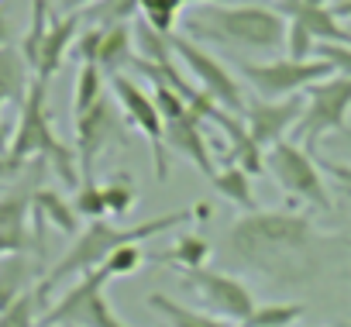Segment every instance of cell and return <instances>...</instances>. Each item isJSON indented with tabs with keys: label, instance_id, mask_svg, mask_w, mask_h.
<instances>
[{
	"label": "cell",
	"instance_id": "obj_30",
	"mask_svg": "<svg viewBox=\"0 0 351 327\" xmlns=\"http://www.w3.org/2000/svg\"><path fill=\"white\" fill-rule=\"evenodd\" d=\"M49 18H52L49 0H35V4H32V28H28V35L21 38V56H25V62H28L32 73H35V62H38V49H42V38H45Z\"/></svg>",
	"mask_w": 351,
	"mask_h": 327
},
{
	"label": "cell",
	"instance_id": "obj_37",
	"mask_svg": "<svg viewBox=\"0 0 351 327\" xmlns=\"http://www.w3.org/2000/svg\"><path fill=\"white\" fill-rule=\"evenodd\" d=\"M21 173H25V166H21V162H18V158H11L8 152H0V186L14 183Z\"/></svg>",
	"mask_w": 351,
	"mask_h": 327
},
{
	"label": "cell",
	"instance_id": "obj_14",
	"mask_svg": "<svg viewBox=\"0 0 351 327\" xmlns=\"http://www.w3.org/2000/svg\"><path fill=\"white\" fill-rule=\"evenodd\" d=\"M300 117H303V93L289 100H258L245 107V128L255 138V145L265 152L286 141V134L296 128Z\"/></svg>",
	"mask_w": 351,
	"mask_h": 327
},
{
	"label": "cell",
	"instance_id": "obj_15",
	"mask_svg": "<svg viewBox=\"0 0 351 327\" xmlns=\"http://www.w3.org/2000/svg\"><path fill=\"white\" fill-rule=\"evenodd\" d=\"M204 124H207V121H204L200 114H193V110L165 121V148L176 152V155H186L204 176H214L217 169H214V155H210Z\"/></svg>",
	"mask_w": 351,
	"mask_h": 327
},
{
	"label": "cell",
	"instance_id": "obj_41",
	"mask_svg": "<svg viewBox=\"0 0 351 327\" xmlns=\"http://www.w3.org/2000/svg\"><path fill=\"white\" fill-rule=\"evenodd\" d=\"M183 4H197V8H210V4H238V0H183Z\"/></svg>",
	"mask_w": 351,
	"mask_h": 327
},
{
	"label": "cell",
	"instance_id": "obj_23",
	"mask_svg": "<svg viewBox=\"0 0 351 327\" xmlns=\"http://www.w3.org/2000/svg\"><path fill=\"white\" fill-rule=\"evenodd\" d=\"M210 258V241L200 238V234H180L172 238V245L158 255H152L155 265H176L183 272H193V269H204Z\"/></svg>",
	"mask_w": 351,
	"mask_h": 327
},
{
	"label": "cell",
	"instance_id": "obj_5",
	"mask_svg": "<svg viewBox=\"0 0 351 327\" xmlns=\"http://www.w3.org/2000/svg\"><path fill=\"white\" fill-rule=\"evenodd\" d=\"M265 173L276 180V186L282 193H289L293 200L313 207V210H324L330 214L334 210V200H330V190L324 183V173L317 166V155H310L303 145H296L293 138L272 145L265 152Z\"/></svg>",
	"mask_w": 351,
	"mask_h": 327
},
{
	"label": "cell",
	"instance_id": "obj_2",
	"mask_svg": "<svg viewBox=\"0 0 351 327\" xmlns=\"http://www.w3.org/2000/svg\"><path fill=\"white\" fill-rule=\"evenodd\" d=\"M286 28L289 21L279 11L255 4H210L183 18V35L193 42H210L221 49H241L262 56H272L286 45Z\"/></svg>",
	"mask_w": 351,
	"mask_h": 327
},
{
	"label": "cell",
	"instance_id": "obj_44",
	"mask_svg": "<svg viewBox=\"0 0 351 327\" xmlns=\"http://www.w3.org/2000/svg\"><path fill=\"white\" fill-rule=\"evenodd\" d=\"M231 327H248V324H231Z\"/></svg>",
	"mask_w": 351,
	"mask_h": 327
},
{
	"label": "cell",
	"instance_id": "obj_9",
	"mask_svg": "<svg viewBox=\"0 0 351 327\" xmlns=\"http://www.w3.org/2000/svg\"><path fill=\"white\" fill-rule=\"evenodd\" d=\"M172 52H176V59H180V62H186V69L197 80V86H200L204 97H210L217 107L245 117V107H248L245 90H241L238 76L214 52H207L200 42H193L186 35H172Z\"/></svg>",
	"mask_w": 351,
	"mask_h": 327
},
{
	"label": "cell",
	"instance_id": "obj_33",
	"mask_svg": "<svg viewBox=\"0 0 351 327\" xmlns=\"http://www.w3.org/2000/svg\"><path fill=\"white\" fill-rule=\"evenodd\" d=\"M73 210L80 217H86V221H107L110 214H107V204H104V186L93 183V180L80 183L76 197H73Z\"/></svg>",
	"mask_w": 351,
	"mask_h": 327
},
{
	"label": "cell",
	"instance_id": "obj_3",
	"mask_svg": "<svg viewBox=\"0 0 351 327\" xmlns=\"http://www.w3.org/2000/svg\"><path fill=\"white\" fill-rule=\"evenodd\" d=\"M193 217H197V207L169 210V214H162V217H152V221H141V224H131V228H117V224H110V221H90V224L73 238L69 252H66V255H62L45 276H42L38 293L49 296L62 279H69V276L80 279V276L100 269L104 258H107L114 248H121V245H141V241L158 238V234H165V231H172V228L190 224Z\"/></svg>",
	"mask_w": 351,
	"mask_h": 327
},
{
	"label": "cell",
	"instance_id": "obj_16",
	"mask_svg": "<svg viewBox=\"0 0 351 327\" xmlns=\"http://www.w3.org/2000/svg\"><path fill=\"white\" fill-rule=\"evenodd\" d=\"M83 32V18L80 14H66V18H49V28H45V38H42V49H38V62H35V80L49 86V80L59 73V66L66 62V56L73 52L76 38Z\"/></svg>",
	"mask_w": 351,
	"mask_h": 327
},
{
	"label": "cell",
	"instance_id": "obj_29",
	"mask_svg": "<svg viewBox=\"0 0 351 327\" xmlns=\"http://www.w3.org/2000/svg\"><path fill=\"white\" fill-rule=\"evenodd\" d=\"M42 303H45V296L35 286L32 293H25L21 300H14L4 313H0V327H42V317H45Z\"/></svg>",
	"mask_w": 351,
	"mask_h": 327
},
{
	"label": "cell",
	"instance_id": "obj_4",
	"mask_svg": "<svg viewBox=\"0 0 351 327\" xmlns=\"http://www.w3.org/2000/svg\"><path fill=\"white\" fill-rule=\"evenodd\" d=\"M49 86L32 80V90L21 104V114H18V124H14V134L8 141V155L18 158L21 166L28 162H45V166L56 169V176L66 183V186H80V166H76V152L59 141L56 128H52V114H49Z\"/></svg>",
	"mask_w": 351,
	"mask_h": 327
},
{
	"label": "cell",
	"instance_id": "obj_38",
	"mask_svg": "<svg viewBox=\"0 0 351 327\" xmlns=\"http://www.w3.org/2000/svg\"><path fill=\"white\" fill-rule=\"evenodd\" d=\"M97 4V0H62V8L69 11V14H80V11H90Z\"/></svg>",
	"mask_w": 351,
	"mask_h": 327
},
{
	"label": "cell",
	"instance_id": "obj_13",
	"mask_svg": "<svg viewBox=\"0 0 351 327\" xmlns=\"http://www.w3.org/2000/svg\"><path fill=\"white\" fill-rule=\"evenodd\" d=\"M76 124V166H80V183L93 180L97 158L117 145H124V121L121 107L114 100H97L86 114L73 117Z\"/></svg>",
	"mask_w": 351,
	"mask_h": 327
},
{
	"label": "cell",
	"instance_id": "obj_11",
	"mask_svg": "<svg viewBox=\"0 0 351 327\" xmlns=\"http://www.w3.org/2000/svg\"><path fill=\"white\" fill-rule=\"evenodd\" d=\"M110 90H114V104L121 107V114L128 117V124L148 141L152 148V169H155V180L165 183L169 180V148H165V124H162V114L155 107V100L134 83L128 80L124 73L110 76Z\"/></svg>",
	"mask_w": 351,
	"mask_h": 327
},
{
	"label": "cell",
	"instance_id": "obj_8",
	"mask_svg": "<svg viewBox=\"0 0 351 327\" xmlns=\"http://www.w3.org/2000/svg\"><path fill=\"white\" fill-rule=\"evenodd\" d=\"M238 73L262 100H289L306 93L313 83L334 76V69L324 59H272V62H241Z\"/></svg>",
	"mask_w": 351,
	"mask_h": 327
},
{
	"label": "cell",
	"instance_id": "obj_35",
	"mask_svg": "<svg viewBox=\"0 0 351 327\" xmlns=\"http://www.w3.org/2000/svg\"><path fill=\"white\" fill-rule=\"evenodd\" d=\"M313 59H324L334 69V76L351 80V45H317Z\"/></svg>",
	"mask_w": 351,
	"mask_h": 327
},
{
	"label": "cell",
	"instance_id": "obj_39",
	"mask_svg": "<svg viewBox=\"0 0 351 327\" xmlns=\"http://www.w3.org/2000/svg\"><path fill=\"white\" fill-rule=\"evenodd\" d=\"M8 38H11V21H8V14L0 11V49L8 45Z\"/></svg>",
	"mask_w": 351,
	"mask_h": 327
},
{
	"label": "cell",
	"instance_id": "obj_7",
	"mask_svg": "<svg viewBox=\"0 0 351 327\" xmlns=\"http://www.w3.org/2000/svg\"><path fill=\"white\" fill-rule=\"evenodd\" d=\"M107 282L110 276L104 269H93L76 279L42 317V327H128L110 300H107Z\"/></svg>",
	"mask_w": 351,
	"mask_h": 327
},
{
	"label": "cell",
	"instance_id": "obj_12",
	"mask_svg": "<svg viewBox=\"0 0 351 327\" xmlns=\"http://www.w3.org/2000/svg\"><path fill=\"white\" fill-rule=\"evenodd\" d=\"M45 162H35L28 180H14L0 193V258L8 255H25V252H42V238L32 231V197L38 190V173Z\"/></svg>",
	"mask_w": 351,
	"mask_h": 327
},
{
	"label": "cell",
	"instance_id": "obj_34",
	"mask_svg": "<svg viewBox=\"0 0 351 327\" xmlns=\"http://www.w3.org/2000/svg\"><path fill=\"white\" fill-rule=\"evenodd\" d=\"M313 49H317V42H313V35L303 28V25H296V21H289V28H286V52H289V59H313Z\"/></svg>",
	"mask_w": 351,
	"mask_h": 327
},
{
	"label": "cell",
	"instance_id": "obj_20",
	"mask_svg": "<svg viewBox=\"0 0 351 327\" xmlns=\"http://www.w3.org/2000/svg\"><path fill=\"white\" fill-rule=\"evenodd\" d=\"M28 62L21 56V49L14 45H4L0 49V110L8 104H25L28 90H32V80H28Z\"/></svg>",
	"mask_w": 351,
	"mask_h": 327
},
{
	"label": "cell",
	"instance_id": "obj_21",
	"mask_svg": "<svg viewBox=\"0 0 351 327\" xmlns=\"http://www.w3.org/2000/svg\"><path fill=\"white\" fill-rule=\"evenodd\" d=\"M145 306L152 313H158L162 324H169V327H231L228 320H221L214 313H204L197 306H186V303H176L165 293H148L145 296Z\"/></svg>",
	"mask_w": 351,
	"mask_h": 327
},
{
	"label": "cell",
	"instance_id": "obj_17",
	"mask_svg": "<svg viewBox=\"0 0 351 327\" xmlns=\"http://www.w3.org/2000/svg\"><path fill=\"white\" fill-rule=\"evenodd\" d=\"M286 21H296L303 25L317 45H351V32L341 25V18L330 11V8H310L303 0H282L276 8Z\"/></svg>",
	"mask_w": 351,
	"mask_h": 327
},
{
	"label": "cell",
	"instance_id": "obj_10",
	"mask_svg": "<svg viewBox=\"0 0 351 327\" xmlns=\"http://www.w3.org/2000/svg\"><path fill=\"white\" fill-rule=\"evenodd\" d=\"M183 289L193 293V300L200 303L197 310L214 313L228 324H248V317L255 313L252 289L228 272H217V269H207V265L183 272Z\"/></svg>",
	"mask_w": 351,
	"mask_h": 327
},
{
	"label": "cell",
	"instance_id": "obj_32",
	"mask_svg": "<svg viewBox=\"0 0 351 327\" xmlns=\"http://www.w3.org/2000/svg\"><path fill=\"white\" fill-rule=\"evenodd\" d=\"M300 317H303V303H269V306H255L248 327H293Z\"/></svg>",
	"mask_w": 351,
	"mask_h": 327
},
{
	"label": "cell",
	"instance_id": "obj_40",
	"mask_svg": "<svg viewBox=\"0 0 351 327\" xmlns=\"http://www.w3.org/2000/svg\"><path fill=\"white\" fill-rule=\"evenodd\" d=\"M330 11H334V14H337L341 21H344V18H351V0H341V4H334Z\"/></svg>",
	"mask_w": 351,
	"mask_h": 327
},
{
	"label": "cell",
	"instance_id": "obj_43",
	"mask_svg": "<svg viewBox=\"0 0 351 327\" xmlns=\"http://www.w3.org/2000/svg\"><path fill=\"white\" fill-rule=\"evenodd\" d=\"M0 152H8V134L0 131Z\"/></svg>",
	"mask_w": 351,
	"mask_h": 327
},
{
	"label": "cell",
	"instance_id": "obj_36",
	"mask_svg": "<svg viewBox=\"0 0 351 327\" xmlns=\"http://www.w3.org/2000/svg\"><path fill=\"white\" fill-rule=\"evenodd\" d=\"M320 173H327L330 180H337V186L344 190V197L351 200V166L348 162H334V158H317Z\"/></svg>",
	"mask_w": 351,
	"mask_h": 327
},
{
	"label": "cell",
	"instance_id": "obj_26",
	"mask_svg": "<svg viewBox=\"0 0 351 327\" xmlns=\"http://www.w3.org/2000/svg\"><path fill=\"white\" fill-rule=\"evenodd\" d=\"M97 100H104V73L97 62H80L76 86H73V117L86 114Z\"/></svg>",
	"mask_w": 351,
	"mask_h": 327
},
{
	"label": "cell",
	"instance_id": "obj_42",
	"mask_svg": "<svg viewBox=\"0 0 351 327\" xmlns=\"http://www.w3.org/2000/svg\"><path fill=\"white\" fill-rule=\"evenodd\" d=\"M303 4H310V8H327V0H303Z\"/></svg>",
	"mask_w": 351,
	"mask_h": 327
},
{
	"label": "cell",
	"instance_id": "obj_19",
	"mask_svg": "<svg viewBox=\"0 0 351 327\" xmlns=\"http://www.w3.org/2000/svg\"><path fill=\"white\" fill-rule=\"evenodd\" d=\"M32 221H35V234L42 238V228L52 224L59 234H69L76 238L80 234V214L73 210V204L52 190V186H38L35 197H32Z\"/></svg>",
	"mask_w": 351,
	"mask_h": 327
},
{
	"label": "cell",
	"instance_id": "obj_27",
	"mask_svg": "<svg viewBox=\"0 0 351 327\" xmlns=\"http://www.w3.org/2000/svg\"><path fill=\"white\" fill-rule=\"evenodd\" d=\"M134 14H138V0H97L80 18L90 21L93 28H114V25H131Z\"/></svg>",
	"mask_w": 351,
	"mask_h": 327
},
{
	"label": "cell",
	"instance_id": "obj_24",
	"mask_svg": "<svg viewBox=\"0 0 351 327\" xmlns=\"http://www.w3.org/2000/svg\"><path fill=\"white\" fill-rule=\"evenodd\" d=\"M210 183H214V190H217L224 200H231V204H234V207H241L245 214L258 210V207H255L252 176H248L241 166H224V169H217V173L210 176Z\"/></svg>",
	"mask_w": 351,
	"mask_h": 327
},
{
	"label": "cell",
	"instance_id": "obj_25",
	"mask_svg": "<svg viewBox=\"0 0 351 327\" xmlns=\"http://www.w3.org/2000/svg\"><path fill=\"white\" fill-rule=\"evenodd\" d=\"M183 0H138V14L148 28H155L158 35H172L176 25L183 21Z\"/></svg>",
	"mask_w": 351,
	"mask_h": 327
},
{
	"label": "cell",
	"instance_id": "obj_18",
	"mask_svg": "<svg viewBox=\"0 0 351 327\" xmlns=\"http://www.w3.org/2000/svg\"><path fill=\"white\" fill-rule=\"evenodd\" d=\"M42 276H45L42 262L32 252L0 258V313H4L14 300H21L25 293H32L42 282Z\"/></svg>",
	"mask_w": 351,
	"mask_h": 327
},
{
	"label": "cell",
	"instance_id": "obj_1",
	"mask_svg": "<svg viewBox=\"0 0 351 327\" xmlns=\"http://www.w3.org/2000/svg\"><path fill=\"white\" fill-rule=\"evenodd\" d=\"M231 252L252 265L255 272H276L282 262L289 258H303L306 252H313V245L330 241L320 238L313 221L306 214H293V210H252L245 217H238L231 224Z\"/></svg>",
	"mask_w": 351,
	"mask_h": 327
},
{
	"label": "cell",
	"instance_id": "obj_22",
	"mask_svg": "<svg viewBox=\"0 0 351 327\" xmlns=\"http://www.w3.org/2000/svg\"><path fill=\"white\" fill-rule=\"evenodd\" d=\"M134 59V28L131 25H114L104 28L100 45H97V66L104 76H117L124 66Z\"/></svg>",
	"mask_w": 351,
	"mask_h": 327
},
{
	"label": "cell",
	"instance_id": "obj_6",
	"mask_svg": "<svg viewBox=\"0 0 351 327\" xmlns=\"http://www.w3.org/2000/svg\"><path fill=\"white\" fill-rule=\"evenodd\" d=\"M351 117V80L327 76L303 93V117L293 128V141L303 145L310 155L324 141V134H341Z\"/></svg>",
	"mask_w": 351,
	"mask_h": 327
},
{
	"label": "cell",
	"instance_id": "obj_28",
	"mask_svg": "<svg viewBox=\"0 0 351 327\" xmlns=\"http://www.w3.org/2000/svg\"><path fill=\"white\" fill-rule=\"evenodd\" d=\"M104 204H107V214L110 217H124L138 204V183H134V176L131 173H114L104 183Z\"/></svg>",
	"mask_w": 351,
	"mask_h": 327
},
{
	"label": "cell",
	"instance_id": "obj_45",
	"mask_svg": "<svg viewBox=\"0 0 351 327\" xmlns=\"http://www.w3.org/2000/svg\"><path fill=\"white\" fill-rule=\"evenodd\" d=\"M0 193H4V186H0Z\"/></svg>",
	"mask_w": 351,
	"mask_h": 327
},
{
	"label": "cell",
	"instance_id": "obj_31",
	"mask_svg": "<svg viewBox=\"0 0 351 327\" xmlns=\"http://www.w3.org/2000/svg\"><path fill=\"white\" fill-rule=\"evenodd\" d=\"M145 248L141 245H121V248H114L107 258H104V272L110 276V279H124V276H134L141 265H145Z\"/></svg>",
	"mask_w": 351,
	"mask_h": 327
}]
</instances>
